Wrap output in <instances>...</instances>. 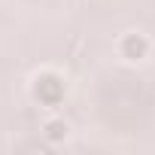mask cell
Wrapping results in <instances>:
<instances>
[{"mask_svg":"<svg viewBox=\"0 0 155 155\" xmlns=\"http://www.w3.org/2000/svg\"><path fill=\"white\" fill-rule=\"evenodd\" d=\"M125 55H128V61H140L146 55V40L143 37H128L125 40Z\"/></svg>","mask_w":155,"mask_h":155,"instance_id":"6da1fadb","label":"cell"},{"mask_svg":"<svg viewBox=\"0 0 155 155\" xmlns=\"http://www.w3.org/2000/svg\"><path fill=\"white\" fill-rule=\"evenodd\" d=\"M46 137H49V140L67 137V125H64V122H49V125H46Z\"/></svg>","mask_w":155,"mask_h":155,"instance_id":"7a4b0ae2","label":"cell"}]
</instances>
